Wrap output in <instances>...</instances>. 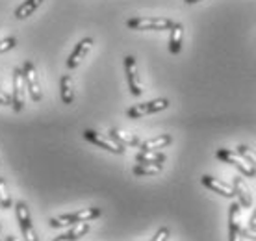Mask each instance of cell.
<instances>
[{"label":"cell","instance_id":"6da1fadb","mask_svg":"<svg viewBox=\"0 0 256 241\" xmlns=\"http://www.w3.org/2000/svg\"><path fill=\"white\" fill-rule=\"evenodd\" d=\"M173 24L174 20L169 17H132L126 20L128 28L138 32H164L171 30Z\"/></svg>","mask_w":256,"mask_h":241},{"label":"cell","instance_id":"7a4b0ae2","mask_svg":"<svg viewBox=\"0 0 256 241\" xmlns=\"http://www.w3.org/2000/svg\"><path fill=\"white\" fill-rule=\"evenodd\" d=\"M100 208H84L80 212H74V214H65V216H58V217H52L48 224L52 228H64V226H70L74 222H90L96 217H100Z\"/></svg>","mask_w":256,"mask_h":241},{"label":"cell","instance_id":"3957f363","mask_svg":"<svg viewBox=\"0 0 256 241\" xmlns=\"http://www.w3.org/2000/svg\"><path fill=\"white\" fill-rule=\"evenodd\" d=\"M216 156H218L221 162H224V164H230L232 167H236L238 171L242 172L244 176L247 178H252L256 174V169L252 167L250 164H247L240 154L236 152V150H228V148H218V152H216Z\"/></svg>","mask_w":256,"mask_h":241},{"label":"cell","instance_id":"277c9868","mask_svg":"<svg viewBox=\"0 0 256 241\" xmlns=\"http://www.w3.org/2000/svg\"><path fill=\"white\" fill-rule=\"evenodd\" d=\"M167 108H169V100H167V98H154V100L134 104L132 108L126 110V115L130 119H140V117H145V115L164 112V110H167Z\"/></svg>","mask_w":256,"mask_h":241},{"label":"cell","instance_id":"5b68a950","mask_svg":"<svg viewBox=\"0 0 256 241\" xmlns=\"http://www.w3.org/2000/svg\"><path fill=\"white\" fill-rule=\"evenodd\" d=\"M15 216H17V221H19L20 232H22V238L24 241H39L36 230H34L32 224V217H30V208L26 206V202L19 200L15 204Z\"/></svg>","mask_w":256,"mask_h":241},{"label":"cell","instance_id":"8992f818","mask_svg":"<svg viewBox=\"0 0 256 241\" xmlns=\"http://www.w3.org/2000/svg\"><path fill=\"white\" fill-rule=\"evenodd\" d=\"M22 74H24L26 89H28L30 98H32L34 102H41V98H43V89H41L38 70H36L32 62H28V60L24 62V65H22Z\"/></svg>","mask_w":256,"mask_h":241},{"label":"cell","instance_id":"52a82bcc","mask_svg":"<svg viewBox=\"0 0 256 241\" xmlns=\"http://www.w3.org/2000/svg\"><path fill=\"white\" fill-rule=\"evenodd\" d=\"M84 140L96 145L98 148H104L112 154H124V146L116 143L110 136H102V134L95 132V130H84Z\"/></svg>","mask_w":256,"mask_h":241},{"label":"cell","instance_id":"ba28073f","mask_svg":"<svg viewBox=\"0 0 256 241\" xmlns=\"http://www.w3.org/2000/svg\"><path fill=\"white\" fill-rule=\"evenodd\" d=\"M13 110L15 112H20L24 108L26 102V82H24V74H22V67L20 69H13Z\"/></svg>","mask_w":256,"mask_h":241},{"label":"cell","instance_id":"9c48e42d","mask_svg":"<svg viewBox=\"0 0 256 241\" xmlns=\"http://www.w3.org/2000/svg\"><path fill=\"white\" fill-rule=\"evenodd\" d=\"M124 72H126L128 89H130V93H132L134 96H141V93H143V88H141L140 74H138V64H136L134 56L124 58Z\"/></svg>","mask_w":256,"mask_h":241},{"label":"cell","instance_id":"30bf717a","mask_svg":"<svg viewBox=\"0 0 256 241\" xmlns=\"http://www.w3.org/2000/svg\"><path fill=\"white\" fill-rule=\"evenodd\" d=\"M93 38H84V39H80L76 43V46L72 48V52L69 54V60H67V67L69 69H76L78 65L82 64V60L88 54H90V50L93 48Z\"/></svg>","mask_w":256,"mask_h":241},{"label":"cell","instance_id":"8fae6325","mask_svg":"<svg viewBox=\"0 0 256 241\" xmlns=\"http://www.w3.org/2000/svg\"><path fill=\"white\" fill-rule=\"evenodd\" d=\"M232 188H234V193H236L240 206H242V208H250V204H252V195H250L249 186L245 184L244 174H238V176L232 178Z\"/></svg>","mask_w":256,"mask_h":241},{"label":"cell","instance_id":"7c38bea8","mask_svg":"<svg viewBox=\"0 0 256 241\" xmlns=\"http://www.w3.org/2000/svg\"><path fill=\"white\" fill-rule=\"evenodd\" d=\"M200 182H202L204 188H208L210 191L218 193V195H221V197H226V198L236 197V193H234V188H232V186H228L226 182H221V180L210 176V174H204V176L200 178Z\"/></svg>","mask_w":256,"mask_h":241},{"label":"cell","instance_id":"4fadbf2b","mask_svg":"<svg viewBox=\"0 0 256 241\" xmlns=\"http://www.w3.org/2000/svg\"><path fill=\"white\" fill-rule=\"evenodd\" d=\"M240 202L230 204L228 210V241H244L242 238V224H240Z\"/></svg>","mask_w":256,"mask_h":241},{"label":"cell","instance_id":"5bb4252c","mask_svg":"<svg viewBox=\"0 0 256 241\" xmlns=\"http://www.w3.org/2000/svg\"><path fill=\"white\" fill-rule=\"evenodd\" d=\"M112 140L119 143L122 146H140L141 145V140L136 136V134H128V132H122L119 128H112L108 134Z\"/></svg>","mask_w":256,"mask_h":241},{"label":"cell","instance_id":"9a60e30c","mask_svg":"<svg viewBox=\"0 0 256 241\" xmlns=\"http://www.w3.org/2000/svg\"><path fill=\"white\" fill-rule=\"evenodd\" d=\"M171 32V36H169V52L171 54H180V50H182V39H184V26H182V22H174L173 28L169 30Z\"/></svg>","mask_w":256,"mask_h":241},{"label":"cell","instance_id":"2e32d148","mask_svg":"<svg viewBox=\"0 0 256 241\" xmlns=\"http://www.w3.org/2000/svg\"><path fill=\"white\" fill-rule=\"evenodd\" d=\"M173 143V138L169 134H162V136H156L152 140L141 141L140 148L141 150H160V148H166Z\"/></svg>","mask_w":256,"mask_h":241},{"label":"cell","instance_id":"e0dca14e","mask_svg":"<svg viewBox=\"0 0 256 241\" xmlns=\"http://www.w3.org/2000/svg\"><path fill=\"white\" fill-rule=\"evenodd\" d=\"M60 96L64 104H72L74 100V88H72V78L69 74H64L60 78Z\"/></svg>","mask_w":256,"mask_h":241},{"label":"cell","instance_id":"ac0fdd59","mask_svg":"<svg viewBox=\"0 0 256 241\" xmlns=\"http://www.w3.org/2000/svg\"><path fill=\"white\" fill-rule=\"evenodd\" d=\"M43 4V0H24L20 6H17V10H15V19H26V17H30V15H34L36 13V10H38L39 6Z\"/></svg>","mask_w":256,"mask_h":241},{"label":"cell","instance_id":"d6986e66","mask_svg":"<svg viewBox=\"0 0 256 241\" xmlns=\"http://www.w3.org/2000/svg\"><path fill=\"white\" fill-rule=\"evenodd\" d=\"M136 162L138 164H164L166 154L160 150H140L136 154Z\"/></svg>","mask_w":256,"mask_h":241},{"label":"cell","instance_id":"ffe728a7","mask_svg":"<svg viewBox=\"0 0 256 241\" xmlns=\"http://www.w3.org/2000/svg\"><path fill=\"white\" fill-rule=\"evenodd\" d=\"M164 169V164H138L132 169L136 176H152V174H158Z\"/></svg>","mask_w":256,"mask_h":241},{"label":"cell","instance_id":"44dd1931","mask_svg":"<svg viewBox=\"0 0 256 241\" xmlns=\"http://www.w3.org/2000/svg\"><path fill=\"white\" fill-rule=\"evenodd\" d=\"M88 232H90V222L84 221V222H74L67 234L70 236V240L72 241H76V240H80V238H84Z\"/></svg>","mask_w":256,"mask_h":241},{"label":"cell","instance_id":"7402d4cb","mask_svg":"<svg viewBox=\"0 0 256 241\" xmlns=\"http://www.w3.org/2000/svg\"><path fill=\"white\" fill-rule=\"evenodd\" d=\"M236 152L240 154V156H242V158H244L247 164H250L256 169V152L252 150V148H249L247 145H238L236 146Z\"/></svg>","mask_w":256,"mask_h":241},{"label":"cell","instance_id":"603a6c76","mask_svg":"<svg viewBox=\"0 0 256 241\" xmlns=\"http://www.w3.org/2000/svg\"><path fill=\"white\" fill-rule=\"evenodd\" d=\"M0 208H6V210L12 208V197H10V193H8L4 178H0Z\"/></svg>","mask_w":256,"mask_h":241},{"label":"cell","instance_id":"cb8c5ba5","mask_svg":"<svg viewBox=\"0 0 256 241\" xmlns=\"http://www.w3.org/2000/svg\"><path fill=\"white\" fill-rule=\"evenodd\" d=\"M15 44H17V39H15V38H4V39H0V54H4V52L15 48Z\"/></svg>","mask_w":256,"mask_h":241},{"label":"cell","instance_id":"d4e9b609","mask_svg":"<svg viewBox=\"0 0 256 241\" xmlns=\"http://www.w3.org/2000/svg\"><path fill=\"white\" fill-rule=\"evenodd\" d=\"M169 234H171V232H169V228H167V226H162V228L154 234L152 241H167V240H169Z\"/></svg>","mask_w":256,"mask_h":241},{"label":"cell","instance_id":"484cf974","mask_svg":"<svg viewBox=\"0 0 256 241\" xmlns=\"http://www.w3.org/2000/svg\"><path fill=\"white\" fill-rule=\"evenodd\" d=\"M0 106H13V98H12V95H8V93H4L2 89H0Z\"/></svg>","mask_w":256,"mask_h":241},{"label":"cell","instance_id":"4316f807","mask_svg":"<svg viewBox=\"0 0 256 241\" xmlns=\"http://www.w3.org/2000/svg\"><path fill=\"white\" fill-rule=\"evenodd\" d=\"M249 228H256V210L252 212V216L249 219Z\"/></svg>","mask_w":256,"mask_h":241},{"label":"cell","instance_id":"83f0119b","mask_svg":"<svg viewBox=\"0 0 256 241\" xmlns=\"http://www.w3.org/2000/svg\"><path fill=\"white\" fill-rule=\"evenodd\" d=\"M54 241H72V240H70L69 234H62V236H58V238H56Z\"/></svg>","mask_w":256,"mask_h":241},{"label":"cell","instance_id":"f1b7e54d","mask_svg":"<svg viewBox=\"0 0 256 241\" xmlns=\"http://www.w3.org/2000/svg\"><path fill=\"white\" fill-rule=\"evenodd\" d=\"M6 241H24V240H20V238H17V236H8Z\"/></svg>","mask_w":256,"mask_h":241},{"label":"cell","instance_id":"f546056e","mask_svg":"<svg viewBox=\"0 0 256 241\" xmlns=\"http://www.w3.org/2000/svg\"><path fill=\"white\" fill-rule=\"evenodd\" d=\"M186 4H197V2H200V0H184Z\"/></svg>","mask_w":256,"mask_h":241}]
</instances>
